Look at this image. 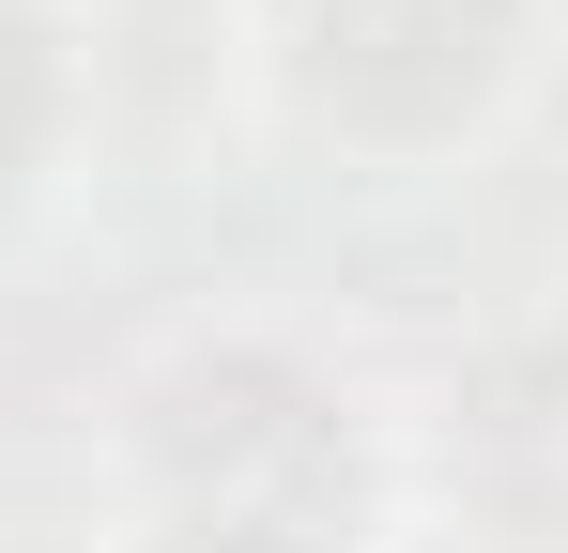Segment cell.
Returning a JSON list of instances; mask_svg holds the SVG:
<instances>
[{"instance_id":"6da1fadb","label":"cell","mask_w":568,"mask_h":553,"mask_svg":"<svg viewBox=\"0 0 568 553\" xmlns=\"http://www.w3.org/2000/svg\"><path fill=\"white\" fill-rule=\"evenodd\" d=\"M139 523L154 553H354L369 431L277 339H200L139 384Z\"/></svg>"},{"instance_id":"7a4b0ae2","label":"cell","mask_w":568,"mask_h":553,"mask_svg":"<svg viewBox=\"0 0 568 553\" xmlns=\"http://www.w3.org/2000/svg\"><path fill=\"white\" fill-rule=\"evenodd\" d=\"M538 47V0H262L277 92L354 154H446L476 139Z\"/></svg>"},{"instance_id":"5b68a950","label":"cell","mask_w":568,"mask_h":553,"mask_svg":"<svg viewBox=\"0 0 568 553\" xmlns=\"http://www.w3.org/2000/svg\"><path fill=\"white\" fill-rule=\"evenodd\" d=\"M62 139H78V78H62V31H47L31 0H0V215H16L31 184L62 170Z\"/></svg>"},{"instance_id":"277c9868","label":"cell","mask_w":568,"mask_h":553,"mask_svg":"<svg viewBox=\"0 0 568 553\" xmlns=\"http://www.w3.org/2000/svg\"><path fill=\"white\" fill-rule=\"evenodd\" d=\"M31 16L62 31L78 108H185L215 78V31H231V0H31Z\"/></svg>"},{"instance_id":"3957f363","label":"cell","mask_w":568,"mask_h":553,"mask_svg":"<svg viewBox=\"0 0 568 553\" xmlns=\"http://www.w3.org/2000/svg\"><path fill=\"white\" fill-rule=\"evenodd\" d=\"M430 476L476 553H568V323H523L446 384Z\"/></svg>"}]
</instances>
